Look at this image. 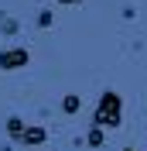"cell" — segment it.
Instances as JSON below:
<instances>
[{
  "label": "cell",
  "mask_w": 147,
  "mask_h": 151,
  "mask_svg": "<svg viewBox=\"0 0 147 151\" xmlns=\"http://www.w3.org/2000/svg\"><path fill=\"white\" fill-rule=\"evenodd\" d=\"M120 124H123V96L116 89H103L99 93V103H96V113H92V127H110L116 131Z\"/></svg>",
  "instance_id": "cell-1"
},
{
  "label": "cell",
  "mask_w": 147,
  "mask_h": 151,
  "mask_svg": "<svg viewBox=\"0 0 147 151\" xmlns=\"http://www.w3.org/2000/svg\"><path fill=\"white\" fill-rule=\"evenodd\" d=\"M28 62H31V52H28V48H4V52H0V69H7V72L24 69Z\"/></svg>",
  "instance_id": "cell-2"
},
{
  "label": "cell",
  "mask_w": 147,
  "mask_h": 151,
  "mask_svg": "<svg viewBox=\"0 0 147 151\" xmlns=\"http://www.w3.org/2000/svg\"><path fill=\"white\" fill-rule=\"evenodd\" d=\"M45 141H48V131L38 127V124L24 127V134H21V144H45Z\"/></svg>",
  "instance_id": "cell-3"
},
{
  "label": "cell",
  "mask_w": 147,
  "mask_h": 151,
  "mask_svg": "<svg viewBox=\"0 0 147 151\" xmlns=\"http://www.w3.org/2000/svg\"><path fill=\"white\" fill-rule=\"evenodd\" d=\"M79 110H82V96H79V93H65V96H62V113L75 117Z\"/></svg>",
  "instance_id": "cell-4"
},
{
  "label": "cell",
  "mask_w": 147,
  "mask_h": 151,
  "mask_svg": "<svg viewBox=\"0 0 147 151\" xmlns=\"http://www.w3.org/2000/svg\"><path fill=\"white\" fill-rule=\"evenodd\" d=\"M24 127H28V124L21 120V117H7V137L21 141V134H24Z\"/></svg>",
  "instance_id": "cell-5"
},
{
  "label": "cell",
  "mask_w": 147,
  "mask_h": 151,
  "mask_svg": "<svg viewBox=\"0 0 147 151\" xmlns=\"http://www.w3.org/2000/svg\"><path fill=\"white\" fill-rule=\"evenodd\" d=\"M86 141H89V148H103V141H106V131H103V127H92Z\"/></svg>",
  "instance_id": "cell-6"
},
{
  "label": "cell",
  "mask_w": 147,
  "mask_h": 151,
  "mask_svg": "<svg viewBox=\"0 0 147 151\" xmlns=\"http://www.w3.org/2000/svg\"><path fill=\"white\" fill-rule=\"evenodd\" d=\"M51 21H55V14H51V10H41V14H38V28H51Z\"/></svg>",
  "instance_id": "cell-7"
},
{
  "label": "cell",
  "mask_w": 147,
  "mask_h": 151,
  "mask_svg": "<svg viewBox=\"0 0 147 151\" xmlns=\"http://www.w3.org/2000/svg\"><path fill=\"white\" fill-rule=\"evenodd\" d=\"M17 28H21V24H17L14 17H10V21H4V35H17Z\"/></svg>",
  "instance_id": "cell-8"
},
{
  "label": "cell",
  "mask_w": 147,
  "mask_h": 151,
  "mask_svg": "<svg viewBox=\"0 0 147 151\" xmlns=\"http://www.w3.org/2000/svg\"><path fill=\"white\" fill-rule=\"evenodd\" d=\"M55 4H65V7H69V4H82V0H55Z\"/></svg>",
  "instance_id": "cell-9"
},
{
  "label": "cell",
  "mask_w": 147,
  "mask_h": 151,
  "mask_svg": "<svg viewBox=\"0 0 147 151\" xmlns=\"http://www.w3.org/2000/svg\"><path fill=\"white\" fill-rule=\"evenodd\" d=\"M123 151H133V148H123Z\"/></svg>",
  "instance_id": "cell-10"
}]
</instances>
